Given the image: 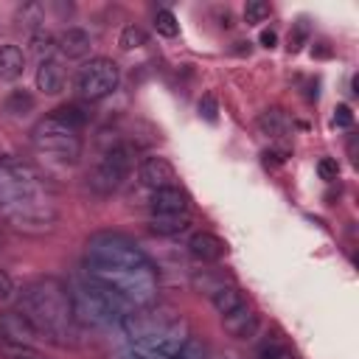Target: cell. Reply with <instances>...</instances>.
I'll return each mask as SVG.
<instances>
[{"mask_svg":"<svg viewBox=\"0 0 359 359\" xmlns=\"http://www.w3.org/2000/svg\"><path fill=\"white\" fill-rule=\"evenodd\" d=\"M84 269L93 280L118 292L132 309L157 303V269L143 250L121 233H95L87 241Z\"/></svg>","mask_w":359,"mask_h":359,"instance_id":"6da1fadb","label":"cell"},{"mask_svg":"<svg viewBox=\"0 0 359 359\" xmlns=\"http://www.w3.org/2000/svg\"><path fill=\"white\" fill-rule=\"evenodd\" d=\"M0 219L28 236L53 230L59 219L56 194L48 180L14 154H0Z\"/></svg>","mask_w":359,"mask_h":359,"instance_id":"7a4b0ae2","label":"cell"},{"mask_svg":"<svg viewBox=\"0 0 359 359\" xmlns=\"http://www.w3.org/2000/svg\"><path fill=\"white\" fill-rule=\"evenodd\" d=\"M17 311H22L39 331V337L48 342L70 345L76 337L79 323L73 314V300L65 283H59L56 278H36L28 286H22Z\"/></svg>","mask_w":359,"mask_h":359,"instance_id":"3957f363","label":"cell"},{"mask_svg":"<svg viewBox=\"0 0 359 359\" xmlns=\"http://www.w3.org/2000/svg\"><path fill=\"white\" fill-rule=\"evenodd\" d=\"M67 292H70V300H73L76 323H84V325H95V328L121 325V320L135 311L118 292L93 280L90 275L76 278Z\"/></svg>","mask_w":359,"mask_h":359,"instance_id":"277c9868","label":"cell"},{"mask_svg":"<svg viewBox=\"0 0 359 359\" xmlns=\"http://www.w3.org/2000/svg\"><path fill=\"white\" fill-rule=\"evenodd\" d=\"M31 146L39 157H45L50 163L73 165L81 157V132L62 123L53 115H45L31 129Z\"/></svg>","mask_w":359,"mask_h":359,"instance_id":"5b68a950","label":"cell"},{"mask_svg":"<svg viewBox=\"0 0 359 359\" xmlns=\"http://www.w3.org/2000/svg\"><path fill=\"white\" fill-rule=\"evenodd\" d=\"M121 81V70L112 59L107 56H95L90 62H84L76 73V93L84 101H101L107 95H112L118 90Z\"/></svg>","mask_w":359,"mask_h":359,"instance_id":"8992f818","label":"cell"},{"mask_svg":"<svg viewBox=\"0 0 359 359\" xmlns=\"http://www.w3.org/2000/svg\"><path fill=\"white\" fill-rule=\"evenodd\" d=\"M132 171V146L126 143H112L101 160L95 163V168L90 171V188L101 196L118 191L123 185V180L129 177Z\"/></svg>","mask_w":359,"mask_h":359,"instance_id":"52a82bcc","label":"cell"},{"mask_svg":"<svg viewBox=\"0 0 359 359\" xmlns=\"http://www.w3.org/2000/svg\"><path fill=\"white\" fill-rule=\"evenodd\" d=\"M137 180L149 188V191H160V188H171L177 185V171L165 157H146L137 168Z\"/></svg>","mask_w":359,"mask_h":359,"instance_id":"ba28073f","label":"cell"},{"mask_svg":"<svg viewBox=\"0 0 359 359\" xmlns=\"http://www.w3.org/2000/svg\"><path fill=\"white\" fill-rule=\"evenodd\" d=\"M0 339L20 342V345H34L42 337H39V331L31 325V320L22 311H3L0 314Z\"/></svg>","mask_w":359,"mask_h":359,"instance_id":"9c48e42d","label":"cell"},{"mask_svg":"<svg viewBox=\"0 0 359 359\" xmlns=\"http://www.w3.org/2000/svg\"><path fill=\"white\" fill-rule=\"evenodd\" d=\"M149 210H151V216H188L191 202H188V194L185 191H180L177 185H171V188L151 191Z\"/></svg>","mask_w":359,"mask_h":359,"instance_id":"30bf717a","label":"cell"},{"mask_svg":"<svg viewBox=\"0 0 359 359\" xmlns=\"http://www.w3.org/2000/svg\"><path fill=\"white\" fill-rule=\"evenodd\" d=\"M222 325H224V331H227L230 337H236V339H250V337L255 334V328H258V314L252 311L250 303H241L238 309H233L230 314L222 317Z\"/></svg>","mask_w":359,"mask_h":359,"instance_id":"8fae6325","label":"cell"},{"mask_svg":"<svg viewBox=\"0 0 359 359\" xmlns=\"http://www.w3.org/2000/svg\"><path fill=\"white\" fill-rule=\"evenodd\" d=\"M188 252L202 264H213L227 252V247H224V241L219 236H213L208 230H199V233H194L188 238Z\"/></svg>","mask_w":359,"mask_h":359,"instance_id":"7c38bea8","label":"cell"},{"mask_svg":"<svg viewBox=\"0 0 359 359\" xmlns=\"http://www.w3.org/2000/svg\"><path fill=\"white\" fill-rule=\"evenodd\" d=\"M36 90H42L45 95H56L65 90V70L59 67L56 59H39L36 67Z\"/></svg>","mask_w":359,"mask_h":359,"instance_id":"4fadbf2b","label":"cell"},{"mask_svg":"<svg viewBox=\"0 0 359 359\" xmlns=\"http://www.w3.org/2000/svg\"><path fill=\"white\" fill-rule=\"evenodd\" d=\"M90 34L81 28H65L56 39V48L67 56V59H84L90 53Z\"/></svg>","mask_w":359,"mask_h":359,"instance_id":"5bb4252c","label":"cell"},{"mask_svg":"<svg viewBox=\"0 0 359 359\" xmlns=\"http://www.w3.org/2000/svg\"><path fill=\"white\" fill-rule=\"evenodd\" d=\"M25 70V53L17 45H0V79L3 81H14L20 79Z\"/></svg>","mask_w":359,"mask_h":359,"instance_id":"9a60e30c","label":"cell"},{"mask_svg":"<svg viewBox=\"0 0 359 359\" xmlns=\"http://www.w3.org/2000/svg\"><path fill=\"white\" fill-rule=\"evenodd\" d=\"M258 129H261V135H266V137H283L286 129H289V118H286L283 109H278V107L264 109V112L258 115Z\"/></svg>","mask_w":359,"mask_h":359,"instance_id":"2e32d148","label":"cell"},{"mask_svg":"<svg viewBox=\"0 0 359 359\" xmlns=\"http://www.w3.org/2000/svg\"><path fill=\"white\" fill-rule=\"evenodd\" d=\"M210 303H213V309L224 317V314H230L233 309H238V306H241V303H247V300H244V294H241L236 286L222 283L216 292H210Z\"/></svg>","mask_w":359,"mask_h":359,"instance_id":"e0dca14e","label":"cell"},{"mask_svg":"<svg viewBox=\"0 0 359 359\" xmlns=\"http://www.w3.org/2000/svg\"><path fill=\"white\" fill-rule=\"evenodd\" d=\"M191 224L188 216H149V227L160 236H174V233H182L185 227Z\"/></svg>","mask_w":359,"mask_h":359,"instance_id":"ac0fdd59","label":"cell"},{"mask_svg":"<svg viewBox=\"0 0 359 359\" xmlns=\"http://www.w3.org/2000/svg\"><path fill=\"white\" fill-rule=\"evenodd\" d=\"M3 109L8 115H28L34 109V95L28 90H11L3 101Z\"/></svg>","mask_w":359,"mask_h":359,"instance_id":"d6986e66","label":"cell"},{"mask_svg":"<svg viewBox=\"0 0 359 359\" xmlns=\"http://www.w3.org/2000/svg\"><path fill=\"white\" fill-rule=\"evenodd\" d=\"M53 118H59L62 123H67V126H73V129H84V123H87V112H81V107H76V104H62V107H56L53 112H50Z\"/></svg>","mask_w":359,"mask_h":359,"instance_id":"ffe728a7","label":"cell"},{"mask_svg":"<svg viewBox=\"0 0 359 359\" xmlns=\"http://www.w3.org/2000/svg\"><path fill=\"white\" fill-rule=\"evenodd\" d=\"M0 356H3V359H45L34 345L6 342V339H0Z\"/></svg>","mask_w":359,"mask_h":359,"instance_id":"44dd1931","label":"cell"},{"mask_svg":"<svg viewBox=\"0 0 359 359\" xmlns=\"http://www.w3.org/2000/svg\"><path fill=\"white\" fill-rule=\"evenodd\" d=\"M115 359H171V356H165L163 351L146 348V345H140V342H129Z\"/></svg>","mask_w":359,"mask_h":359,"instance_id":"7402d4cb","label":"cell"},{"mask_svg":"<svg viewBox=\"0 0 359 359\" xmlns=\"http://www.w3.org/2000/svg\"><path fill=\"white\" fill-rule=\"evenodd\" d=\"M154 28H157L160 36H177L180 34V22H177V17L168 8H160L154 14Z\"/></svg>","mask_w":359,"mask_h":359,"instance_id":"603a6c76","label":"cell"},{"mask_svg":"<svg viewBox=\"0 0 359 359\" xmlns=\"http://www.w3.org/2000/svg\"><path fill=\"white\" fill-rule=\"evenodd\" d=\"M258 359H294V356H292V351H289L283 342L266 339V342L258 348Z\"/></svg>","mask_w":359,"mask_h":359,"instance_id":"cb8c5ba5","label":"cell"},{"mask_svg":"<svg viewBox=\"0 0 359 359\" xmlns=\"http://www.w3.org/2000/svg\"><path fill=\"white\" fill-rule=\"evenodd\" d=\"M118 45H121L123 50L140 48V45H146V34H143L137 25H126V28L121 31V39H118Z\"/></svg>","mask_w":359,"mask_h":359,"instance_id":"d4e9b609","label":"cell"},{"mask_svg":"<svg viewBox=\"0 0 359 359\" xmlns=\"http://www.w3.org/2000/svg\"><path fill=\"white\" fill-rule=\"evenodd\" d=\"M269 17V6L264 3V0H250L247 6H244V20L247 22H261V20H266Z\"/></svg>","mask_w":359,"mask_h":359,"instance_id":"484cf974","label":"cell"},{"mask_svg":"<svg viewBox=\"0 0 359 359\" xmlns=\"http://www.w3.org/2000/svg\"><path fill=\"white\" fill-rule=\"evenodd\" d=\"M317 174H320L323 180H337V174H339V163H337L334 157H323V160L317 163Z\"/></svg>","mask_w":359,"mask_h":359,"instance_id":"4316f807","label":"cell"},{"mask_svg":"<svg viewBox=\"0 0 359 359\" xmlns=\"http://www.w3.org/2000/svg\"><path fill=\"white\" fill-rule=\"evenodd\" d=\"M334 126H339V129L353 126V112H351L348 104H339V107L334 109Z\"/></svg>","mask_w":359,"mask_h":359,"instance_id":"83f0119b","label":"cell"},{"mask_svg":"<svg viewBox=\"0 0 359 359\" xmlns=\"http://www.w3.org/2000/svg\"><path fill=\"white\" fill-rule=\"evenodd\" d=\"M199 112L205 115V121H216V112H219V107H216V98L213 95H202V101H199Z\"/></svg>","mask_w":359,"mask_h":359,"instance_id":"f1b7e54d","label":"cell"},{"mask_svg":"<svg viewBox=\"0 0 359 359\" xmlns=\"http://www.w3.org/2000/svg\"><path fill=\"white\" fill-rule=\"evenodd\" d=\"M11 294H14V280H11V275L6 269H0V303L11 300Z\"/></svg>","mask_w":359,"mask_h":359,"instance_id":"f546056e","label":"cell"},{"mask_svg":"<svg viewBox=\"0 0 359 359\" xmlns=\"http://www.w3.org/2000/svg\"><path fill=\"white\" fill-rule=\"evenodd\" d=\"M275 42H278L275 31H261V45H264V48H275Z\"/></svg>","mask_w":359,"mask_h":359,"instance_id":"4dcf8cb0","label":"cell"}]
</instances>
